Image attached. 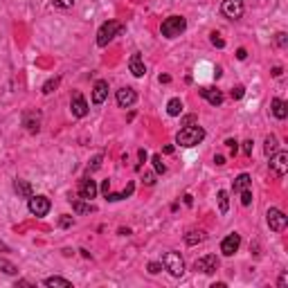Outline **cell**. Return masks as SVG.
<instances>
[{"label": "cell", "instance_id": "6da1fadb", "mask_svg": "<svg viewBox=\"0 0 288 288\" xmlns=\"http://www.w3.org/2000/svg\"><path fill=\"white\" fill-rule=\"evenodd\" d=\"M205 140V131L201 126H185L182 131H178L176 135V142L180 144V146H196V144H201Z\"/></svg>", "mask_w": 288, "mask_h": 288}, {"label": "cell", "instance_id": "7a4b0ae2", "mask_svg": "<svg viewBox=\"0 0 288 288\" xmlns=\"http://www.w3.org/2000/svg\"><path fill=\"white\" fill-rule=\"evenodd\" d=\"M119 32H122V23H117V21L104 23V25L99 27V32H97V45H99V48H106Z\"/></svg>", "mask_w": 288, "mask_h": 288}, {"label": "cell", "instance_id": "3957f363", "mask_svg": "<svg viewBox=\"0 0 288 288\" xmlns=\"http://www.w3.org/2000/svg\"><path fill=\"white\" fill-rule=\"evenodd\" d=\"M185 27H187V21L182 16H169L165 23H162V36L167 38H176L180 36L182 32H185Z\"/></svg>", "mask_w": 288, "mask_h": 288}, {"label": "cell", "instance_id": "277c9868", "mask_svg": "<svg viewBox=\"0 0 288 288\" xmlns=\"http://www.w3.org/2000/svg\"><path fill=\"white\" fill-rule=\"evenodd\" d=\"M162 266L165 270H169L173 277H182L185 275V261H182V257L178 252H167L162 257Z\"/></svg>", "mask_w": 288, "mask_h": 288}, {"label": "cell", "instance_id": "5b68a950", "mask_svg": "<svg viewBox=\"0 0 288 288\" xmlns=\"http://www.w3.org/2000/svg\"><path fill=\"white\" fill-rule=\"evenodd\" d=\"M268 228L272 230V232H282L284 228H286V223H288V219H286V214L282 212V209H277V207H270L268 209Z\"/></svg>", "mask_w": 288, "mask_h": 288}, {"label": "cell", "instance_id": "8992f818", "mask_svg": "<svg viewBox=\"0 0 288 288\" xmlns=\"http://www.w3.org/2000/svg\"><path fill=\"white\" fill-rule=\"evenodd\" d=\"M27 207H29V212H32L34 216H45V214L50 212V207H52V203H50L48 196H29Z\"/></svg>", "mask_w": 288, "mask_h": 288}, {"label": "cell", "instance_id": "52a82bcc", "mask_svg": "<svg viewBox=\"0 0 288 288\" xmlns=\"http://www.w3.org/2000/svg\"><path fill=\"white\" fill-rule=\"evenodd\" d=\"M194 270L205 272V275H212L214 270H219V257L216 255L201 257V259H196V263H194Z\"/></svg>", "mask_w": 288, "mask_h": 288}, {"label": "cell", "instance_id": "ba28073f", "mask_svg": "<svg viewBox=\"0 0 288 288\" xmlns=\"http://www.w3.org/2000/svg\"><path fill=\"white\" fill-rule=\"evenodd\" d=\"M270 169L277 173V176H286L288 171V153L286 151H279V153L270 155Z\"/></svg>", "mask_w": 288, "mask_h": 288}, {"label": "cell", "instance_id": "9c48e42d", "mask_svg": "<svg viewBox=\"0 0 288 288\" xmlns=\"http://www.w3.org/2000/svg\"><path fill=\"white\" fill-rule=\"evenodd\" d=\"M239 246H241V234L232 232V234H228L223 241H221V252H223L225 257H232L236 250H239Z\"/></svg>", "mask_w": 288, "mask_h": 288}, {"label": "cell", "instance_id": "30bf717a", "mask_svg": "<svg viewBox=\"0 0 288 288\" xmlns=\"http://www.w3.org/2000/svg\"><path fill=\"white\" fill-rule=\"evenodd\" d=\"M223 14L228 18L243 16V0H223Z\"/></svg>", "mask_w": 288, "mask_h": 288}, {"label": "cell", "instance_id": "8fae6325", "mask_svg": "<svg viewBox=\"0 0 288 288\" xmlns=\"http://www.w3.org/2000/svg\"><path fill=\"white\" fill-rule=\"evenodd\" d=\"M70 108H72V115H75V117H86V115H88V104H86L81 92H75V95H72Z\"/></svg>", "mask_w": 288, "mask_h": 288}, {"label": "cell", "instance_id": "7c38bea8", "mask_svg": "<svg viewBox=\"0 0 288 288\" xmlns=\"http://www.w3.org/2000/svg\"><path fill=\"white\" fill-rule=\"evenodd\" d=\"M115 99H117V104L122 108H128V106H133L135 99H138V92L133 90V88H119L117 95H115Z\"/></svg>", "mask_w": 288, "mask_h": 288}, {"label": "cell", "instance_id": "4fadbf2b", "mask_svg": "<svg viewBox=\"0 0 288 288\" xmlns=\"http://www.w3.org/2000/svg\"><path fill=\"white\" fill-rule=\"evenodd\" d=\"M97 182L90 180V178H84L79 185V198H84V201H92V198L97 196Z\"/></svg>", "mask_w": 288, "mask_h": 288}, {"label": "cell", "instance_id": "5bb4252c", "mask_svg": "<svg viewBox=\"0 0 288 288\" xmlns=\"http://www.w3.org/2000/svg\"><path fill=\"white\" fill-rule=\"evenodd\" d=\"M106 97H108V81H104V79H99L95 84V88H92V104H104L106 102Z\"/></svg>", "mask_w": 288, "mask_h": 288}, {"label": "cell", "instance_id": "9a60e30c", "mask_svg": "<svg viewBox=\"0 0 288 288\" xmlns=\"http://www.w3.org/2000/svg\"><path fill=\"white\" fill-rule=\"evenodd\" d=\"M201 97L207 99L212 106H221L223 104V92L219 88H201Z\"/></svg>", "mask_w": 288, "mask_h": 288}, {"label": "cell", "instance_id": "2e32d148", "mask_svg": "<svg viewBox=\"0 0 288 288\" xmlns=\"http://www.w3.org/2000/svg\"><path fill=\"white\" fill-rule=\"evenodd\" d=\"M128 70L133 72V77H144L146 75V68H144V61H142V57H140L138 52L128 59Z\"/></svg>", "mask_w": 288, "mask_h": 288}, {"label": "cell", "instance_id": "e0dca14e", "mask_svg": "<svg viewBox=\"0 0 288 288\" xmlns=\"http://www.w3.org/2000/svg\"><path fill=\"white\" fill-rule=\"evenodd\" d=\"M270 108H272V115H275L277 119H286L288 117V104L284 102V99H272Z\"/></svg>", "mask_w": 288, "mask_h": 288}, {"label": "cell", "instance_id": "ac0fdd59", "mask_svg": "<svg viewBox=\"0 0 288 288\" xmlns=\"http://www.w3.org/2000/svg\"><path fill=\"white\" fill-rule=\"evenodd\" d=\"M133 189H135V185H133V182H128V187H126V189H122V192H117V194L108 192L106 194V201H108V203H117V201H124V198H128L131 194H133Z\"/></svg>", "mask_w": 288, "mask_h": 288}, {"label": "cell", "instance_id": "d6986e66", "mask_svg": "<svg viewBox=\"0 0 288 288\" xmlns=\"http://www.w3.org/2000/svg\"><path fill=\"white\" fill-rule=\"evenodd\" d=\"M70 203H72V209H75L77 214L95 212V205H90V201H88V203H84V198H70Z\"/></svg>", "mask_w": 288, "mask_h": 288}, {"label": "cell", "instance_id": "ffe728a7", "mask_svg": "<svg viewBox=\"0 0 288 288\" xmlns=\"http://www.w3.org/2000/svg\"><path fill=\"white\" fill-rule=\"evenodd\" d=\"M38 124H41V117L38 115H34V113H27L25 115V126H27V131L29 133H38Z\"/></svg>", "mask_w": 288, "mask_h": 288}, {"label": "cell", "instance_id": "44dd1931", "mask_svg": "<svg viewBox=\"0 0 288 288\" xmlns=\"http://www.w3.org/2000/svg\"><path fill=\"white\" fill-rule=\"evenodd\" d=\"M248 187H250V176H248V173H241L234 180V185H232V192L239 194V192H243V189H248Z\"/></svg>", "mask_w": 288, "mask_h": 288}, {"label": "cell", "instance_id": "7402d4cb", "mask_svg": "<svg viewBox=\"0 0 288 288\" xmlns=\"http://www.w3.org/2000/svg\"><path fill=\"white\" fill-rule=\"evenodd\" d=\"M14 189H16L18 196H25V198L32 196V185H29L27 180H16L14 182Z\"/></svg>", "mask_w": 288, "mask_h": 288}, {"label": "cell", "instance_id": "603a6c76", "mask_svg": "<svg viewBox=\"0 0 288 288\" xmlns=\"http://www.w3.org/2000/svg\"><path fill=\"white\" fill-rule=\"evenodd\" d=\"M277 138H275V135H268L266 138V142H263V153L268 155V158H270L272 153H277Z\"/></svg>", "mask_w": 288, "mask_h": 288}, {"label": "cell", "instance_id": "cb8c5ba5", "mask_svg": "<svg viewBox=\"0 0 288 288\" xmlns=\"http://www.w3.org/2000/svg\"><path fill=\"white\" fill-rule=\"evenodd\" d=\"M205 239H207V234H205V232H189V234H185V243H187V246H196V243H203Z\"/></svg>", "mask_w": 288, "mask_h": 288}, {"label": "cell", "instance_id": "d4e9b609", "mask_svg": "<svg viewBox=\"0 0 288 288\" xmlns=\"http://www.w3.org/2000/svg\"><path fill=\"white\" fill-rule=\"evenodd\" d=\"M167 113H169L171 117H178V115L182 113V102L178 99V97H173V99L167 104Z\"/></svg>", "mask_w": 288, "mask_h": 288}, {"label": "cell", "instance_id": "484cf974", "mask_svg": "<svg viewBox=\"0 0 288 288\" xmlns=\"http://www.w3.org/2000/svg\"><path fill=\"white\" fill-rule=\"evenodd\" d=\"M45 286H50V288H54V286L70 288V286H72V284H70L68 279H63V277H48V279H45Z\"/></svg>", "mask_w": 288, "mask_h": 288}, {"label": "cell", "instance_id": "4316f807", "mask_svg": "<svg viewBox=\"0 0 288 288\" xmlns=\"http://www.w3.org/2000/svg\"><path fill=\"white\" fill-rule=\"evenodd\" d=\"M59 84H61V77H52V79H48L45 84H43V92L50 95V92H54L57 88H59Z\"/></svg>", "mask_w": 288, "mask_h": 288}, {"label": "cell", "instance_id": "83f0119b", "mask_svg": "<svg viewBox=\"0 0 288 288\" xmlns=\"http://www.w3.org/2000/svg\"><path fill=\"white\" fill-rule=\"evenodd\" d=\"M0 270H2V272H7V275H16V272H18V268L14 266L11 261H7V259H2V257H0Z\"/></svg>", "mask_w": 288, "mask_h": 288}, {"label": "cell", "instance_id": "f1b7e54d", "mask_svg": "<svg viewBox=\"0 0 288 288\" xmlns=\"http://www.w3.org/2000/svg\"><path fill=\"white\" fill-rule=\"evenodd\" d=\"M219 209H221V214H228V209H230L228 192H219Z\"/></svg>", "mask_w": 288, "mask_h": 288}, {"label": "cell", "instance_id": "f546056e", "mask_svg": "<svg viewBox=\"0 0 288 288\" xmlns=\"http://www.w3.org/2000/svg\"><path fill=\"white\" fill-rule=\"evenodd\" d=\"M153 167H155V171H158V173H165V171H167L165 162H162V155H158V153L153 155Z\"/></svg>", "mask_w": 288, "mask_h": 288}, {"label": "cell", "instance_id": "4dcf8cb0", "mask_svg": "<svg viewBox=\"0 0 288 288\" xmlns=\"http://www.w3.org/2000/svg\"><path fill=\"white\" fill-rule=\"evenodd\" d=\"M239 194H241V203L248 207V205L252 203V192H250V187H248V189H243V192H239Z\"/></svg>", "mask_w": 288, "mask_h": 288}, {"label": "cell", "instance_id": "1f68e13d", "mask_svg": "<svg viewBox=\"0 0 288 288\" xmlns=\"http://www.w3.org/2000/svg\"><path fill=\"white\" fill-rule=\"evenodd\" d=\"M54 7H59V9H68V7L75 5V0H52Z\"/></svg>", "mask_w": 288, "mask_h": 288}, {"label": "cell", "instance_id": "d6a6232c", "mask_svg": "<svg viewBox=\"0 0 288 288\" xmlns=\"http://www.w3.org/2000/svg\"><path fill=\"white\" fill-rule=\"evenodd\" d=\"M243 95H246V88H243V86H236V88H232V99H241Z\"/></svg>", "mask_w": 288, "mask_h": 288}, {"label": "cell", "instance_id": "836d02e7", "mask_svg": "<svg viewBox=\"0 0 288 288\" xmlns=\"http://www.w3.org/2000/svg\"><path fill=\"white\" fill-rule=\"evenodd\" d=\"M72 223H75V221H72V216H68V214H63V216L59 219V225H61V228H70Z\"/></svg>", "mask_w": 288, "mask_h": 288}, {"label": "cell", "instance_id": "e575fe53", "mask_svg": "<svg viewBox=\"0 0 288 288\" xmlns=\"http://www.w3.org/2000/svg\"><path fill=\"white\" fill-rule=\"evenodd\" d=\"M160 270H162V263H158V261H151L149 263V272H151V275H158Z\"/></svg>", "mask_w": 288, "mask_h": 288}, {"label": "cell", "instance_id": "d590c367", "mask_svg": "<svg viewBox=\"0 0 288 288\" xmlns=\"http://www.w3.org/2000/svg\"><path fill=\"white\" fill-rule=\"evenodd\" d=\"M212 43L216 45V48H225V41H223V38H219V34H216V32L212 34Z\"/></svg>", "mask_w": 288, "mask_h": 288}, {"label": "cell", "instance_id": "8d00e7d4", "mask_svg": "<svg viewBox=\"0 0 288 288\" xmlns=\"http://www.w3.org/2000/svg\"><path fill=\"white\" fill-rule=\"evenodd\" d=\"M102 160H104V155H97L95 160H92V165H90V171L99 169V167H102Z\"/></svg>", "mask_w": 288, "mask_h": 288}, {"label": "cell", "instance_id": "74e56055", "mask_svg": "<svg viewBox=\"0 0 288 288\" xmlns=\"http://www.w3.org/2000/svg\"><path fill=\"white\" fill-rule=\"evenodd\" d=\"M275 41H277V45H279V48H286V34H284V32H279Z\"/></svg>", "mask_w": 288, "mask_h": 288}, {"label": "cell", "instance_id": "f35d334b", "mask_svg": "<svg viewBox=\"0 0 288 288\" xmlns=\"http://www.w3.org/2000/svg\"><path fill=\"white\" fill-rule=\"evenodd\" d=\"M243 153H246V155H252V140L243 142Z\"/></svg>", "mask_w": 288, "mask_h": 288}, {"label": "cell", "instance_id": "ab89813d", "mask_svg": "<svg viewBox=\"0 0 288 288\" xmlns=\"http://www.w3.org/2000/svg\"><path fill=\"white\" fill-rule=\"evenodd\" d=\"M108 192H111V180H104V182H102V194L106 196Z\"/></svg>", "mask_w": 288, "mask_h": 288}, {"label": "cell", "instance_id": "60d3db41", "mask_svg": "<svg viewBox=\"0 0 288 288\" xmlns=\"http://www.w3.org/2000/svg\"><path fill=\"white\" fill-rule=\"evenodd\" d=\"M225 144L230 146V151H232V153H236V140H225Z\"/></svg>", "mask_w": 288, "mask_h": 288}, {"label": "cell", "instance_id": "b9f144b4", "mask_svg": "<svg viewBox=\"0 0 288 288\" xmlns=\"http://www.w3.org/2000/svg\"><path fill=\"white\" fill-rule=\"evenodd\" d=\"M144 182H146V185H153L155 176H153V173H144Z\"/></svg>", "mask_w": 288, "mask_h": 288}, {"label": "cell", "instance_id": "7bdbcfd3", "mask_svg": "<svg viewBox=\"0 0 288 288\" xmlns=\"http://www.w3.org/2000/svg\"><path fill=\"white\" fill-rule=\"evenodd\" d=\"M246 57H248V52H246L243 48H241V50H236V59H239V61H243Z\"/></svg>", "mask_w": 288, "mask_h": 288}, {"label": "cell", "instance_id": "ee69618b", "mask_svg": "<svg viewBox=\"0 0 288 288\" xmlns=\"http://www.w3.org/2000/svg\"><path fill=\"white\" fill-rule=\"evenodd\" d=\"M214 162H216V165H225V158H223V155H216V158H214Z\"/></svg>", "mask_w": 288, "mask_h": 288}, {"label": "cell", "instance_id": "f6af8a7d", "mask_svg": "<svg viewBox=\"0 0 288 288\" xmlns=\"http://www.w3.org/2000/svg\"><path fill=\"white\" fill-rule=\"evenodd\" d=\"M194 119H196V117H194V115H187V117H185V126H189V124H192Z\"/></svg>", "mask_w": 288, "mask_h": 288}, {"label": "cell", "instance_id": "bcb514c9", "mask_svg": "<svg viewBox=\"0 0 288 288\" xmlns=\"http://www.w3.org/2000/svg\"><path fill=\"white\" fill-rule=\"evenodd\" d=\"M160 81H162V84H169L171 77H169V75H160Z\"/></svg>", "mask_w": 288, "mask_h": 288}, {"label": "cell", "instance_id": "7dc6e473", "mask_svg": "<svg viewBox=\"0 0 288 288\" xmlns=\"http://www.w3.org/2000/svg\"><path fill=\"white\" fill-rule=\"evenodd\" d=\"M272 77H282V68H275V70H272Z\"/></svg>", "mask_w": 288, "mask_h": 288}, {"label": "cell", "instance_id": "c3c4849f", "mask_svg": "<svg viewBox=\"0 0 288 288\" xmlns=\"http://www.w3.org/2000/svg\"><path fill=\"white\" fill-rule=\"evenodd\" d=\"M0 252H9V246H5V243H0Z\"/></svg>", "mask_w": 288, "mask_h": 288}]
</instances>
